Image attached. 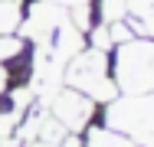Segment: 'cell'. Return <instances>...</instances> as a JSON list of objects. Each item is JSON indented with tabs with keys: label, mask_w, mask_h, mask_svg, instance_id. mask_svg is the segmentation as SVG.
<instances>
[{
	"label": "cell",
	"mask_w": 154,
	"mask_h": 147,
	"mask_svg": "<svg viewBox=\"0 0 154 147\" xmlns=\"http://www.w3.org/2000/svg\"><path fill=\"white\" fill-rule=\"evenodd\" d=\"M62 85L89 95L98 108L108 105V101L118 95L115 75H112V52H102V49L85 46L82 52H75V56L66 62V69H62Z\"/></svg>",
	"instance_id": "obj_1"
},
{
	"label": "cell",
	"mask_w": 154,
	"mask_h": 147,
	"mask_svg": "<svg viewBox=\"0 0 154 147\" xmlns=\"http://www.w3.org/2000/svg\"><path fill=\"white\" fill-rule=\"evenodd\" d=\"M118 95H154V39L134 36L112 49Z\"/></svg>",
	"instance_id": "obj_2"
},
{
	"label": "cell",
	"mask_w": 154,
	"mask_h": 147,
	"mask_svg": "<svg viewBox=\"0 0 154 147\" xmlns=\"http://www.w3.org/2000/svg\"><path fill=\"white\" fill-rule=\"evenodd\" d=\"M98 121L134 144H148L154 137V95H115L98 108Z\"/></svg>",
	"instance_id": "obj_3"
},
{
	"label": "cell",
	"mask_w": 154,
	"mask_h": 147,
	"mask_svg": "<svg viewBox=\"0 0 154 147\" xmlns=\"http://www.w3.org/2000/svg\"><path fill=\"white\" fill-rule=\"evenodd\" d=\"M43 108L56 118L69 134H85L98 121V105H95L89 95H82V92H75V88H69V85H59L43 101Z\"/></svg>",
	"instance_id": "obj_4"
},
{
	"label": "cell",
	"mask_w": 154,
	"mask_h": 147,
	"mask_svg": "<svg viewBox=\"0 0 154 147\" xmlns=\"http://www.w3.org/2000/svg\"><path fill=\"white\" fill-rule=\"evenodd\" d=\"M82 147H141V144H134L131 137H125L118 131L105 128L102 121H95L92 128L82 134Z\"/></svg>",
	"instance_id": "obj_5"
},
{
	"label": "cell",
	"mask_w": 154,
	"mask_h": 147,
	"mask_svg": "<svg viewBox=\"0 0 154 147\" xmlns=\"http://www.w3.org/2000/svg\"><path fill=\"white\" fill-rule=\"evenodd\" d=\"M26 7H30V0H0V36L20 33L23 20H26Z\"/></svg>",
	"instance_id": "obj_6"
},
{
	"label": "cell",
	"mask_w": 154,
	"mask_h": 147,
	"mask_svg": "<svg viewBox=\"0 0 154 147\" xmlns=\"http://www.w3.org/2000/svg\"><path fill=\"white\" fill-rule=\"evenodd\" d=\"M46 3H56L66 10H79V7H92V0H46Z\"/></svg>",
	"instance_id": "obj_7"
},
{
	"label": "cell",
	"mask_w": 154,
	"mask_h": 147,
	"mask_svg": "<svg viewBox=\"0 0 154 147\" xmlns=\"http://www.w3.org/2000/svg\"><path fill=\"white\" fill-rule=\"evenodd\" d=\"M128 3H131V13H141V10L154 7V0H128Z\"/></svg>",
	"instance_id": "obj_8"
},
{
	"label": "cell",
	"mask_w": 154,
	"mask_h": 147,
	"mask_svg": "<svg viewBox=\"0 0 154 147\" xmlns=\"http://www.w3.org/2000/svg\"><path fill=\"white\" fill-rule=\"evenodd\" d=\"M23 147H62V144H53V141H30V144H23Z\"/></svg>",
	"instance_id": "obj_9"
},
{
	"label": "cell",
	"mask_w": 154,
	"mask_h": 147,
	"mask_svg": "<svg viewBox=\"0 0 154 147\" xmlns=\"http://www.w3.org/2000/svg\"><path fill=\"white\" fill-rule=\"evenodd\" d=\"M141 147H154V137H151V141H148V144H141Z\"/></svg>",
	"instance_id": "obj_10"
}]
</instances>
